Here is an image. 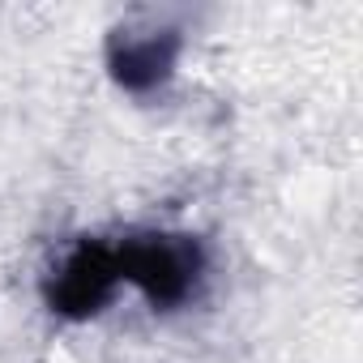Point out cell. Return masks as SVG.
Returning <instances> with one entry per match:
<instances>
[{
  "instance_id": "obj_3",
  "label": "cell",
  "mask_w": 363,
  "mask_h": 363,
  "mask_svg": "<svg viewBox=\"0 0 363 363\" xmlns=\"http://www.w3.org/2000/svg\"><path fill=\"white\" fill-rule=\"evenodd\" d=\"M184 60V35L171 22H124L103 43V73L128 99L162 94Z\"/></svg>"
},
{
  "instance_id": "obj_1",
  "label": "cell",
  "mask_w": 363,
  "mask_h": 363,
  "mask_svg": "<svg viewBox=\"0 0 363 363\" xmlns=\"http://www.w3.org/2000/svg\"><path fill=\"white\" fill-rule=\"evenodd\" d=\"M120 278L154 316H175L193 308L210 286V248L193 231L145 227L116 235Z\"/></svg>"
},
{
  "instance_id": "obj_2",
  "label": "cell",
  "mask_w": 363,
  "mask_h": 363,
  "mask_svg": "<svg viewBox=\"0 0 363 363\" xmlns=\"http://www.w3.org/2000/svg\"><path fill=\"white\" fill-rule=\"evenodd\" d=\"M39 295H43V308L56 320H65V325H90V320H99L124 295L116 240H107V235H82V240H73L56 257V265L43 274Z\"/></svg>"
}]
</instances>
